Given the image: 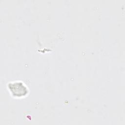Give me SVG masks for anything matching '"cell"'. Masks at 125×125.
<instances>
[{
    "mask_svg": "<svg viewBox=\"0 0 125 125\" xmlns=\"http://www.w3.org/2000/svg\"><path fill=\"white\" fill-rule=\"evenodd\" d=\"M8 88L12 94L17 97H21L28 93L27 87L21 82H12L8 84Z\"/></svg>",
    "mask_w": 125,
    "mask_h": 125,
    "instance_id": "cell-1",
    "label": "cell"
}]
</instances>
